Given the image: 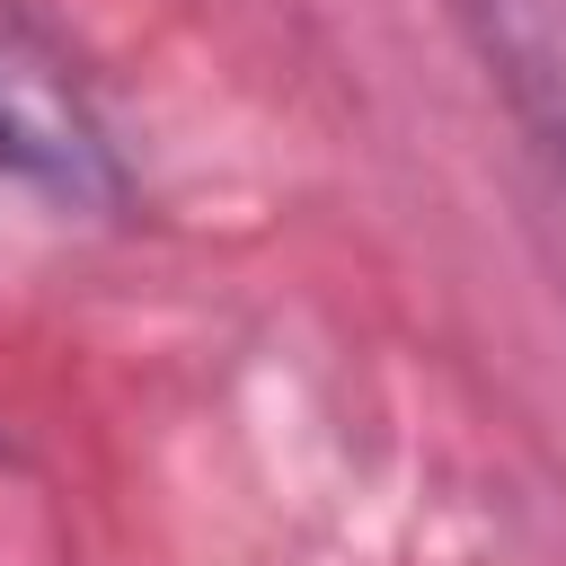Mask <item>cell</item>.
I'll use <instances>...</instances> for the list:
<instances>
[{"label": "cell", "mask_w": 566, "mask_h": 566, "mask_svg": "<svg viewBox=\"0 0 566 566\" xmlns=\"http://www.w3.org/2000/svg\"><path fill=\"white\" fill-rule=\"evenodd\" d=\"M478 27H486L495 80L513 88L539 159L566 186V0H478Z\"/></svg>", "instance_id": "obj_2"}, {"label": "cell", "mask_w": 566, "mask_h": 566, "mask_svg": "<svg viewBox=\"0 0 566 566\" xmlns=\"http://www.w3.org/2000/svg\"><path fill=\"white\" fill-rule=\"evenodd\" d=\"M0 177L53 186L71 203H115L106 124L35 27H0Z\"/></svg>", "instance_id": "obj_1"}]
</instances>
